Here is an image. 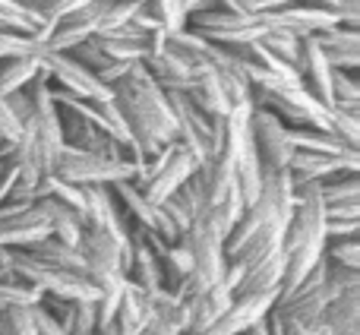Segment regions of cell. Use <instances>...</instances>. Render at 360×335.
Returning <instances> with one entry per match:
<instances>
[{
	"instance_id": "6da1fadb",
	"label": "cell",
	"mask_w": 360,
	"mask_h": 335,
	"mask_svg": "<svg viewBox=\"0 0 360 335\" xmlns=\"http://www.w3.org/2000/svg\"><path fill=\"white\" fill-rule=\"evenodd\" d=\"M114 101L124 111V120L130 127L136 146L146 156H155L168 143L177 139V120L171 111L168 92L155 82V76L146 70L143 61H133L130 70L111 82Z\"/></svg>"
},
{
	"instance_id": "7a4b0ae2",
	"label": "cell",
	"mask_w": 360,
	"mask_h": 335,
	"mask_svg": "<svg viewBox=\"0 0 360 335\" xmlns=\"http://www.w3.org/2000/svg\"><path fill=\"white\" fill-rule=\"evenodd\" d=\"M10 260H13V272L19 279H25L29 285L41 288L51 298H67V301H95L98 298V288L86 279L82 272H70V269L51 266L41 263L22 247H10Z\"/></svg>"
},
{
	"instance_id": "3957f363",
	"label": "cell",
	"mask_w": 360,
	"mask_h": 335,
	"mask_svg": "<svg viewBox=\"0 0 360 335\" xmlns=\"http://www.w3.org/2000/svg\"><path fill=\"white\" fill-rule=\"evenodd\" d=\"M136 162H114V158H105L98 152H86V149H76V146H60L54 158V168L51 174L57 177L70 180V184H114V180H127V177H136Z\"/></svg>"
},
{
	"instance_id": "277c9868",
	"label": "cell",
	"mask_w": 360,
	"mask_h": 335,
	"mask_svg": "<svg viewBox=\"0 0 360 335\" xmlns=\"http://www.w3.org/2000/svg\"><path fill=\"white\" fill-rule=\"evenodd\" d=\"M186 29L199 32L202 38H209L215 44H243V42L262 38L269 23L262 13L243 16V13H231V10H221V6H205V10L186 13Z\"/></svg>"
},
{
	"instance_id": "5b68a950",
	"label": "cell",
	"mask_w": 360,
	"mask_h": 335,
	"mask_svg": "<svg viewBox=\"0 0 360 335\" xmlns=\"http://www.w3.org/2000/svg\"><path fill=\"white\" fill-rule=\"evenodd\" d=\"M41 63L51 73V86L63 89V92L76 95V99H92V101L114 99V89L108 82H101L92 70L82 67L79 61H73L67 51H44Z\"/></svg>"
},
{
	"instance_id": "8992f818",
	"label": "cell",
	"mask_w": 360,
	"mask_h": 335,
	"mask_svg": "<svg viewBox=\"0 0 360 335\" xmlns=\"http://www.w3.org/2000/svg\"><path fill=\"white\" fill-rule=\"evenodd\" d=\"M250 143L259 152L266 168H288L294 156V143L288 137V124L269 108L253 105L250 111Z\"/></svg>"
},
{
	"instance_id": "52a82bcc",
	"label": "cell",
	"mask_w": 360,
	"mask_h": 335,
	"mask_svg": "<svg viewBox=\"0 0 360 335\" xmlns=\"http://www.w3.org/2000/svg\"><path fill=\"white\" fill-rule=\"evenodd\" d=\"M108 187H111V193L117 196V203L124 206L127 215H130L127 222L139 225V228H146V231H155V234L165 237L168 244L180 241V228L171 222V215L158 203H149V199H146V193L139 190L130 177H127V180H114V184H108Z\"/></svg>"
},
{
	"instance_id": "ba28073f",
	"label": "cell",
	"mask_w": 360,
	"mask_h": 335,
	"mask_svg": "<svg viewBox=\"0 0 360 335\" xmlns=\"http://www.w3.org/2000/svg\"><path fill=\"white\" fill-rule=\"evenodd\" d=\"M262 16H266V23L272 25V29L291 32V35H297V38L316 35V32L329 29V25H338V10L335 6L310 4V0H297V4H291V6L262 13Z\"/></svg>"
},
{
	"instance_id": "9c48e42d",
	"label": "cell",
	"mask_w": 360,
	"mask_h": 335,
	"mask_svg": "<svg viewBox=\"0 0 360 335\" xmlns=\"http://www.w3.org/2000/svg\"><path fill=\"white\" fill-rule=\"evenodd\" d=\"M288 171H291L294 184H304V180H329L338 177V174L348 171H360V149L351 152H307V149H294L291 162H288Z\"/></svg>"
},
{
	"instance_id": "30bf717a",
	"label": "cell",
	"mask_w": 360,
	"mask_h": 335,
	"mask_svg": "<svg viewBox=\"0 0 360 335\" xmlns=\"http://www.w3.org/2000/svg\"><path fill=\"white\" fill-rule=\"evenodd\" d=\"M108 0H92V4L79 6V10L60 16L51 25L48 38H44V51H70L73 44H79L82 38L95 35L101 25V13H105Z\"/></svg>"
},
{
	"instance_id": "8fae6325",
	"label": "cell",
	"mask_w": 360,
	"mask_h": 335,
	"mask_svg": "<svg viewBox=\"0 0 360 335\" xmlns=\"http://www.w3.org/2000/svg\"><path fill=\"white\" fill-rule=\"evenodd\" d=\"M275 298H278V291H243V294H234L231 307L224 310V317L209 329V335H237V332H247L250 326L259 323V320L266 317L269 310H272Z\"/></svg>"
},
{
	"instance_id": "7c38bea8",
	"label": "cell",
	"mask_w": 360,
	"mask_h": 335,
	"mask_svg": "<svg viewBox=\"0 0 360 335\" xmlns=\"http://www.w3.org/2000/svg\"><path fill=\"white\" fill-rule=\"evenodd\" d=\"M143 63H146V70L155 76V82L165 89V92H171V89H174V92H190L199 80V67H202V63L186 61V57L171 48V44H165L162 51L149 54Z\"/></svg>"
},
{
	"instance_id": "4fadbf2b",
	"label": "cell",
	"mask_w": 360,
	"mask_h": 335,
	"mask_svg": "<svg viewBox=\"0 0 360 335\" xmlns=\"http://www.w3.org/2000/svg\"><path fill=\"white\" fill-rule=\"evenodd\" d=\"M82 193H86V206H82L86 225L108 231V234H114L117 241L127 244V218H124V212H120V203L111 193V187L108 184H86Z\"/></svg>"
},
{
	"instance_id": "5bb4252c",
	"label": "cell",
	"mask_w": 360,
	"mask_h": 335,
	"mask_svg": "<svg viewBox=\"0 0 360 335\" xmlns=\"http://www.w3.org/2000/svg\"><path fill=\"white\" fill-rule=\"evenodd\" d=\"M51 234V222L38 206H25L10 215H0V247H32Z\"/></svg>"
},
{
	"instance_id": "9a60e30c",
	"label": "cell",
	"mask_w": 360,
	"mask_h": 335,
	"mask_svg": "<svg viewBox=\"0 0 360 335\" xmlns=\"http://www.w3.org/2000/svg\"><path fill=\"white\" fill-rule=\"evenodd\" d=\"M76 247H79L82 256H86V266L124 272V266H127V244L117 241L114 234H108V231L86 225V228H82V234H79V241H76Z\"/></svg>"
},
{
	"instance_id": "2e32d148",
	"label": "cell",
	"mask_w": 360,
	"mask_h": 335,
	"mask_svg": "<svg viewBox=\"0 0 360 335\" xmlns=\"http://www.w3.org/2000/svg\"><path fill=\"white\" fill-rule=\"evenodd\" d=\"M313 42L323 48L329 67L335 70H354L360 67V29H348V25H329V29L316 32Z\"/></svg>"
},
{
	"instance_id": "e0dca14e",
	"label": "cell",
	"mask_w": 360,
	"mask_h": 335,
	"mask_svg": "<svg viewBox=\"0 0 360 335\" xmlns=\"http://www.w3.org/2000/svg\"><path fill=\"white\" fill-rule=\"evenodd\" d=\"M231 301H234V291L224 282H215L202 294L190 298V326H186V335H209V329L231 307Z\"/></svg>"
},
{
	"instance_id": "ac0fdd59",
	"label": "cell",
	"mask_w": 360,
	"mask_h": 335,
	"mask_svg": "<svg viewBox=\"0 0 360 335\" xmlns=\"http://www.w3.org/2000/svg\"><path fill=\"white\" fill-rule=\"evenodd\" d=\"M297 73L304 80V86L310 89V95H316L323 105H332V67L326 61L323 48L313 42V35H307L304 44H300Z\"/></svg>"
},
{
	"instance_id": "d6986e66",
	"label": "cell",
	"mask_w": 360,
	"mask_h": 335,
	"mask_svg": "<svg viewBox=\"0 0 360 335\" xmlns=\"http://www.w3.org/2000/svg\"><path fill=\"white\" fill-rule=\"evenodd\" d=\"M149 317H152L149 294L136 282L127 279L117 301V310H114V329H117V335H143L146 326H149Z\"/></svg>"
},
{
	"instance_id": "ffe728a7",
	"label": "cell",
	"mask_w": 360,
	"mask_h": 335,
	"mask_svg": "<svg viewBox=\"0 0 360 335\" xmlns=\"http://www.w3.org/2000/svg\"><path fill=\"white\" fill-rule=\"evenodd\" d=\"M67 54L73 57V61H79L86 70H92V73L98 76L101 82H108V86H111V82H117L120 76L130 70V63H133V61L130 63H127V61H114V57L101 48V42L95 35L82 38L79 44H73V48L67 51Z\"/></svg>"
},
{
	"instance_id": "44dd1931",
	"label": "cell",
	"mask_w": 360,
	"mask_h": 335,
	"mask_svg": "<svg viewBox=\"0 0 360 335\" xmlns=\"http://www.w3.org/2000/svg\"><path fill=\"white\" fill-rule=\"evenodd\" d=\"M281 275H285V250H272V253L259 256L256 263L243 266V279L234 288V294L243 291H278Z\"/></svg>"
},
{
	"instance_id": "7402d4cb",
	"label": "cell",
	"mask_w": 360,
	"mask_h": 335,
	"mask_svg": "<svg viewBox=\"0 0 360 335\" xmlns=\"http://www.w3.org/2000/svg\"><path fill=\"white\" fill-rule=\"evenodd\" d=\"M35 206L48 215L51 234H54L57 241H63V244L79 241L82 228H86V215H82L79 209H73L70 203H60V199H54V196H38Z\"/></svg>"
},
{
	"instance_id": "603a6c76",
	"label": "cell",
	"mask_w": 360,
	"mask_h": 335,
	"mask_svg": "<svg viewBox=\"0 0 360 335\" xmlns=\"http://www.w3.org/2000/svg\"><path fill=\"white\" fill-rule=\"evenodd\" d=\"M186 95H190L193 105H196L199 111H205L209 118H224V114L231 111L228 92H224V86H221V80H218L215 67H209V63H202V67H199L196 86H193Z\"/></svg>"
},
{
	"instance_id": "cb8c5ba5",
	"label": "cell",
	"mask_w": 360,
	"mask_h": 335,
	"mask_svg": "<svg viewBox=\"0 0 360 335\" xmlns=\"http://www.w3.org/2000/svg\"><path fill=\"white\" fill-rule=\"evenodd\" d=\"M323 320L329 326V335H357L360 332V288L335 294L326 304Z\"/></svg>"
},
{
	"instance_id": "d4e9b609",
	"label": "cell",
	"mask_w": 360,
	"mask_h": 335,
	"mask_svg": "<svg viewBox=\"0 0 360 335\" xmlns=\"http://www.w3.org/2000/svg\"><path fill=\"white\" fill-rule=\"evenodd\" d=\"M22 250H29V253L41 263H51V266H60V269H70V272L86 275V256H82V250L76 247V244L57 241L54 234L41 237V241H35L32 247H22Z\"/></svg>"
},
{
	"instance_id": "484cf974",
	"label": "cell",
	"mask_w": 360,
	"mask_h": 335,
	"mask_svg": "<svg viewBox=\"0 0 360 335\" xmlns=\"http://www.w3.org/2000/svg\"><path fill=\"white\" fill-rule=\"evenodd\" d=\"M44 54V51H41ZM41 54H16V57H4L0 61V92H16L25 89L35 73L41 70Z\"/></svg>"
},
{
	"instance_id": "4316f807",
	"label": "cell",
	"mask_w": 360,
	"mask_h": 335,
	"mask_svg": "<svg viewBox=\"0 0 360 335\" xmlns=\"http://www.w3.org/2000/svg\"><path fill=\"white\" fill-rule=\"evenodd\" d=\"M262 171H266V165H262L259 152H256L253 143H250L247 149L240 152L237 165H234V180H237V187H240V193H243V199H247V206L262 193Z\"/></svg>"
},
{
	"instance_id": "83f0119b",
	"label": "cell",
	"mask_w": 360,
	"mask_h": 335,
	"mask_svg": "<svg viewBox=\"0 0 360 335\" xmlns=\"http://www.w3.org/2000/svg\"><path fill=\"white\" fill-rule=\"evenodd\" d=\"M288 137H291L294 149H307V152H351L354 146H345L342 139L332 130H319V127H288Z\"/></svg>"
},
{
	"instance_id": "f1b7e54d",
	"label": "cell",
	"mask_w": 360,
	"mask_h": 335,
	"mask_svg": "<svg viewBox=\"0 0 360 335\" xmlns=\"http://www.w3.org/2000/svg\"><path fill=\"white\" fill-rule=\"evenodd\" d=\"M332 105L360 111V80L354 70H335L332 67Z\"/></svg>"
},
{
	"instance_id": "f546056e",
	"label": "cell",
	"mask_w": 360,
	"mask_h": 335,
	"mask_svg": "<svg viewBox=\"0 0 360 335\" xmlns=\"http://www.w3.org/2000/svg\"><path fill=\"white\" fill-rule=\"evenodd\" d=\"M259 42L266 44V48L272 51L275 57H281L285 63L297 67V61H300V44H304V38H297V35H291V32H281V29H272V25H269V29L262 32Z\"/></svg>"
},
{
	"instance_id": "4dcf8cb0",
	"label": "cell",
	"mask_w": 360,
	"mask_h": 335,
	"mask_svg": "<svg viewBox=\"0 0 360 335\" xmlns=\"http://www.w3.org/2000/svg\"><path fill=\"white\" fill-rule=\"evenodd\" d=\"M329 130L342 139L345 146L360 149V111H348V108H329Z\"/></svg>"
},
{
	"instance_id": "1f68e13d",
	"label": "cell",
	"mask_w": 360,
	"mask_h": 335,
	"mask_svg": "<svg viewBox=\"0 0 360 335\" xmlns=\"http://www.w3.org/2000/svg\"><path fill=\"white\" fill-rule=\"evenodd\" d=\"M146 10L165 25V32H177L186 25V0H146Z\"/></svg>"
},
{
	"instance_id": "d6a6232c",
	"label": "cell",
	"mask_w": 360,
	"mask_h": 335,
	"mask_svg": "<svg viewBox=\"0 0 360 335\" xmlns=\"http://www.w3.org/2000/svg\"><path fill=\"white\" fill-rule=\"evenodd\" d=\"M44 42L25 32H13V29H0V61L4 57H16V54H41Z\"/></svg>"
},
{
	"instance_id": "836d02e7",
	"label": "cell",
	"mask_w": 360,
	"mask_h": 335,
	"mask_svg": "<svg viewBox=\"0 0 360 335\" xmlns=\"http://www.w3.org/2000/svg\"><path fill=\"white\" fill-rule=\"evenodd\" d=\"M4 335H35V320H32V304H6L0 310Z\"/></svg>"
},
{
	"instance_id": "e575fe53",
	"label": "cell",
	"mask_w": 360,
	"mask_h": 335,
	"mask_svg": "<svg viewBox=\"0 0 360 335\" xmlns=\"http://www.w3.org/2000/svg\"><path fill=\"white\" fill-rule=\"evenodd\" d=\"M326 256L338 266H351V269H360V241L357 234H348V237H329L326 241Z\"/></svg>"
},
{
	"instance_id": "d590c367",
	"label": "cell",
	"mask_w": 360,
	"mask_h": 335,
	"mask_svg": "<svg viewBox=\"0 0 360 335\" xmlns=\"http://www.w3.org/2000/svg\"><path fill=\"white\" fill-rule=\"evenodd\" d=\"M95 301H73L70 335H92L95 332V323H98V307H95Z\"/></svg>"
},
{
	"instance_id": "8d00e7d4",
	"label": "cell",
	"mask_w": 360,
	"mask_h": 335,
	"mask_svg": "<svg viewBox=\"0 0 360 335\" xmlns=\"http://www.w3.org/2000/svg\"><path fill=\"white\" fill-rule=\"evenodd\" d=\"M19 133H22V124H19V118L10 111L4 92H0V143H16Z\"/></svg>"
},
{
	"instance_id": "74e56055",
	"label": "cell",
	"mask_w": 360,
	"mask_h": 335,
	"mask_svg": "<svg viewBox=\"0 0 360 335\" xmlns=\"http://www.w3.org/2000/svg\"><path fill=\"white\" fill-rule=\"evenodd\" d=\"M32 320H35V335H63L57 317L41 304V301H38V304H32Z\"/></svg>"
},
{
	"instance_id": "f35d334b",
	"label": "cell",
	"mask_w": 360,
	"mask_h": 335,
	"mask_svg": "<svg viewBox=\"0 0 360 335\" xmlns=\"http://www.w3.org/2000/svg\"><path fill=\"white\" fill-rule=\"evenodd\" d=\"M351 218H360V199L326 203V222H351Z\"/></svg>"
},
{
	"instance_id": "ab89813d",
	"label": "cell",
	"mask_w": 360,
	"mask_h": 335,
	"mask_svg": "<svg viewBox=\"0 0 360 335\" xmlns=\"http://www.w3.org/2000/svg\"><path fill=\"white\" fill-rule=\"evenodd\" d=\"M360 231V218H351V222H326V234L329 237H348Z\"/></svg>"
},
{
	"instance_id": "60d3db41",
	"label": "cell",
	"mask_w": 360,
	"mask_h": 335,
	"mask_svg": "<svg viewBox=\"0 0 360 335\" xmlns=\"http://www.w3.org/2000/svg\"><path fill=\"white\" fill-rule=\"evenodd\" d=\"M205 6H215V0H186V13H193V10H205Z\"/></svg>"
},
{
	"instance_id": "b9f144b4",
	"label": "cell",
	"mask_w": 360,
	"mask_h": 335,
	"mask_svg": "<svg viewBox=\"0 0 360 335\" xmlns=\"http://www.w3.org/2000/svg\"><path fill=\"white\" fill-rule=\"evenodd\" d=\"M6 165H10V162H4V158H0V171H4V168H6Z\"/></svg>"
},
{
	"instance_id": "7bdbcfd3",
	"label": "cell",
	"mask_w": 360,
	"mask_h": 335,
	"mask_svg": "<svg viewBox=\"0 0 360 335\" xmlns=\"http://www.w3.org/2000/svg\"><path fill=\"white\" fill-rule=\"evenodd\" d=\"M111 4H114V0H111Z\"/></svg>"
}]
</instances>
